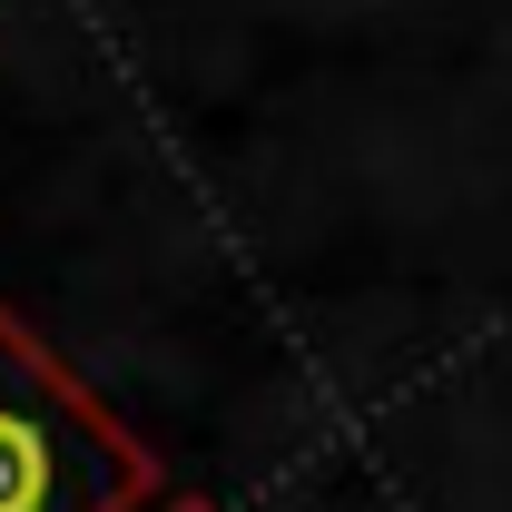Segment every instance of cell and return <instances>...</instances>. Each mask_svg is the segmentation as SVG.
I'll return each instance as SVG.
<instances>
[{
  "label": "cell",
  "instance_id": "obj_1",
  "mask_svg": "<svg viewBox=\"0 0 512 512\" xmlns=\"http://www.w3.org/2000/svg\"><path fill=\"white\" fill-rule=\"evenodd\" d=\"M138 453L119 424H99L60 365L0 316V512H128Z\"/></svg>",
  "mask_w": 512,
  "mask_h": 512
}]
</instances>
